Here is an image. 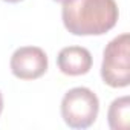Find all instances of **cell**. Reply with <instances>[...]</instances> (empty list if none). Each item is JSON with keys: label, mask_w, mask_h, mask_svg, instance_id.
<instances>
[{"label": "cell", "mask_w": 130, "mask_h": 130, "mask_svg": "<svg viewBox=\"0 0 130 130\" xmlns=\"http://www.w3.org/2000/svg\"><path fill=\"white\" fill-rule=\"evenodd\" d=\"M61 118L71 128H87L98 116V96L87 87H74L61 100Z\"/></svg>", "instance_id": "3957f363"}, {"label": "cell", "mask_w": 130, "mask_h": 130, "mask_svg": "<svg viewBox=\"0 0 130 130\" xmlns=\"http://www.w3.org/2000/svg\"><path fill=\"white\" fill-rule=\"evenodd\" d=\"M57 64L61 74L69 77H80L90 71L92 54L83 46H66L58 52Z\"/></svg>", "instance_id": "5b68a950"}, {"label": "cell", "mask_w": 130, "mask_h": 130, "mask_svg": "<svg viewBox=\"0 0 130 130\" xmlns=\"http://www.w3.org/2000/svg\"><path fill=\"white\" fill-rule=\"evenodd\" d=\"M119 17L115 0H68L63 3V25L74 35H103Z\"/></svg>", "instance_id": "6da1fadb"}, {"label": "cell", "mask_w": 130, "mask_h": 130, "mask_svg": "<svg viewBox=\"0 0 130 130\" xmlns=\"http://www.w3.org/2000/svg\"><path fill=\"white\" fill-rule=\"evenodd\" d=\"M101 78L113 89L130 84V35L127 32L115 37L104 47Z\"/></svg>", "instance_id": "7a4b0ae2"}, {"label": "cell", "mask_w": 130, "mask_h": 130, "mask_svg": "<svg viewBox=\"0 0 130 130\" xmlns=\"http://www.w3.org/2000/svg\"><path fill=\"white\" fill-rule=\"evenodd\" d=\"M2 110H3V96H2V92H0V115H2Z\"/></svg>", "instance_id": "52a82bcc"}, {"label": "cell", "mask_w": 130, "mask_h": 130, "mask_svg": "<svg viewBox=\"0 0 130 130\" xmlns=\"http://www.w3.org/2000/svg\"><path fill=\"white\" fill-rule=\"evenodd\" d=\"M54 2H60V3H64V2H68V0H54Z\"/></svg>", "instance_id": "9c48e42d"}, {"label": "cell", "mask_w": 130, "mask_h": 130, "mask_svg": "<svg viewBox=\"0 0 130 130\" xmlns=\"http://www.w3.org/2000/svg\"><path fill=\"white\" fill-rule=\"evenodd\" d=\"M3 2H8V3H19V2H23V0H3Z\"/></svg>", "instance_id": "ba28073f"}, {"label": "cell", "mask_w": 130, "mask_h": 130, "mask_svg": "<svg viewBox=\"0 0 130 130\" xmlns=\"http://www.w3.org/2000/svg\"><path fill=\"white\" fill-rule=\"evenodd\" d=\"M47 55L41 47L22 46L11 57V72L19 80H37L47 71Z\"/></svg>", "instance_id": "277c9868"}, {"label": "cell", "mask_w": 130, "mask_h": 130, "mask_svg": "<svg viewBox=\"0 0 130 130\" xmlns=\"http://www.w3.org/2000/svg\"><path fill=\"white\" fill-rule=\"evenodd\" d=\"M107 121L112 130H128L130 127V98L127 95L112 101L107 110Z\"/></svg>", "instance_id": "8992f818"}]
</instances>
